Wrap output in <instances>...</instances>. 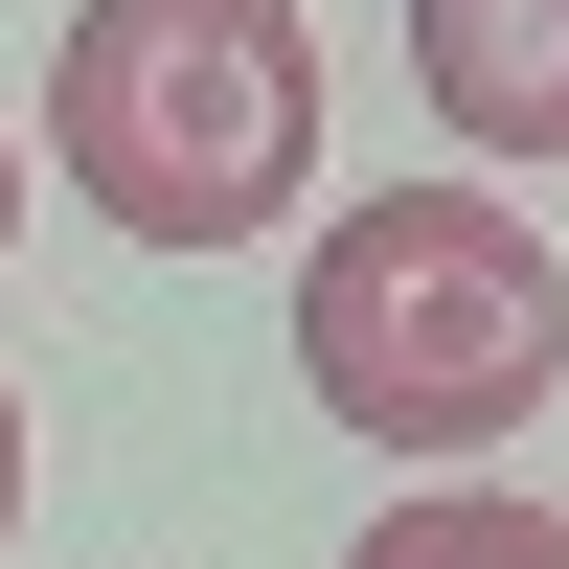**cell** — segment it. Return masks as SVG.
Listing matches in <instances>:
<instances>
[{
	"instance_id": "1",
	"label": "cell",
	"mask_w": 569,
	"mask_h": 569,
	"mask_svg": "<svg viewBox=\"0 0 569 569\" xmlns=\"http://www.w3.org/2000/svg\"><path fill=\"white\" fill-rule=\"evenodd\" d=\"M297 388L365 456H501L569 388V251L501 182H388L297 251Z\"/></svg>"
},
{
	"instance_id": "3",
	"label": "cell",
	"mask_w": 569,
	"mask_h": 569,
	"mask_svg": "<svg viewBox=\"0 0 569 569\" xmlns=\"http://www.w3.org/2000/svg\"><path fill=\"white\" fill-rule=\"evenodd\" d=\"M410 91L456 160H569V0H410Z\"/></svg>"
},
{
	"instance_id": "2",
	"label": "cell",
	"mask_w": 569,
	"mask_h": 569,
	"mask_svg": "<svg viewBox=\"0 0 569 569\" xmlns=\"http://www.w3.org/2000/svg\"><path fill=\"white\" fill-rule=\"evenodd\" d=\"M46 160L137 251H251L319 182V23L297 0H91L46 46Z\"/></svg>"
},
{
	"instance_id": "6",
	"label": "cell",
	"mask_w": 569,
	"mask_h": 569,
	"mask_svg": "<svg viewBox=\"0 0 569 569\" xmlns=\"http://www.w3.org/2000/svg\"><path fill=\"white\" fill-rule=\"evenodd\" d=\"M0 251H23V137H0Z\"/></svg>"
},
{
	"instance_id": "5",
	"label": "cell",
	"mask_w": 569,
	"mask_h": 569,
	"mask_svg": "<svg viewBox=\"0 0 569 569\" xmlns=\"http://www.w3.org/2000/svg\"><path fill=\"white\" fill-rule=\"evenodd\" d=\"M0 525H23V388H0Z\"/></svg>"
},
{
	"instance_id": "4",
	"label": "cell",
	"mask_w": 569,
	"mask_h": 569,
	"mask_svg": "<svg viewBox=\"0 0 569 569\" xmlns=\"http://www.w3.org/2000/svg\"><path fill=\"white\" fill-rule=\"evenodd\" d=\"M342 569H569V501H501V479H433V501H388Z\"/></svg>"
}]
</instances>
